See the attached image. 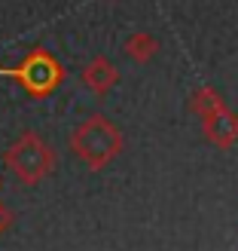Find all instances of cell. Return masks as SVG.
<instances>
[{"instance_id": "8", "label": "cell", "mask_w": 238, "mask_h": 251, "mask_svg": "<svg viewBox=\"0 0 238 251\" xmlns=\"http://www.w3.org/2000/svg\"><path fill=\"white\" fill-rule=\"evenodd\" d=\"M12 221H16V215H12V208L0 202V236H3V233L12 227Z\"/></svg>"}, {"instance_id": "4", "label": "cell", "mask_w": 238, "mask_h": 251, "mask_svg": "<svg viewBox=\"0 0 238 251\" xmlns=\"http://www.w3.org/2000/svg\"><path fill=\"white\" fill-rule=\"evenodd\" d=\"M202 132L217 150H229L238 144V114L232 107H217L202 117Z\"/></svg>"}, {"instance_id": "7", "label": "cell", "mask_w": 238, "mask_h": 251, "mask_svg": "<svg viewBox=\"0 0 238 251\" xmlns=\"http://www.w3.org/2000/svg\"><path fill=\"white\" fill-rule=\"evenodd\" d=\"M226 101H223V95L214 89V86H198V89L190 95V110L202 120L205 114H211V110H217V107H223Z\"/></svg>"}, {"instance_id": "6", "label": "cell", "mask_w": 238, "mask_h": 251, "mask_svg": "<svg viewBox=\"0 0 238 251\" xmlns=\"http://www.w3.org/2000/svg\"><path fill=\"white\" fill-rule=\"evenodd\" d=\"M122 49H125V55L131 61H137V65H150V61L159 55V37L150 34V31H137L122 43Z\"/></svg>"}, {"instance_id": "1", "label": "cell", "mask_w": 238, "mask_h": 251, "mask_svg": "<svg viewBox=\"0 0 238 251\" xmlns=\"http://www.w3.org/2000/svg\"><path fill=\"white\" fill-rule=\"evenodd\" d=\"M67 144H70V153L83 159L89 172H104L122 153L125 138H122V129L110 117L92 114L70 132Z\"/></svg>"}, {"instance_id": "9", "label": "cell", "mask_w": 238, "mask_h": 251, "mask_svg": "<svg viewBox=\"0 0 238 251\" xmlns=\"http://www.w3.org/2000/svg\"><path fill=\"white\" fill-rule=\"evenodd\" d=\"M0 187H3V181H0Z\"/></svg>"}, {"instance_id": "3", "label": "cell", "mask_w": 238, "mask_h": 251, "mask_svg": "<svg viewBox=\"0 0 238 251\" xmlns=\"http://www.w3.org/2000/svg\"><path fill=\"white\" fill-rule=\"evenodd\" d=\"M3 166L16 175L22 184L37 187L55 172L58 156L37 132H22L16 141L3 150Z\"/></svg>"}, {"instance_id": "5", "label": "cell", "mask_w": 238, "mask_h": 251, "mask_svg": "<svg viewBox=\"0 0 238 251\" xmlns=\"http://www.w3.org/2000/svg\"><path fill=\"white\" fill-rule=\"evenodd\" d=\"M80 80H83V86H86L89 92H95V95H107V92L119 83V71H116V65H113L107 55H95L89 65L83 68Z\"/></svg>"}, {"instance_id": "2", "label": "cell", "mask_w": 238, "mask_h": 251, "mask_svg": "<svg viewBox=\"0 0 238 251\" xmlns=\"http://www.w3.org/2000/svg\"><path fill=\"white\" fill-rule=\"evenodd\" d=\"M0 77L19 83L24 95L34 98V101H43L65 83V65L46 46H34L16 68H0Z\"/></svg>"}]
</instances>
